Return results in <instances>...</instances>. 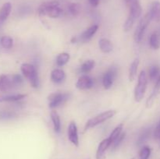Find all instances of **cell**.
I'll return each mask as SVG.
<instances>
[{
	"label": "cell",
	"mask_w": 160,
	"mask_h": 159,
	"mask_svg": "<svg viewBox=\"0 0 160 159\" xmlns=\"http://www.w3.org/2000/svg\"><path fill=\"white\" fill-rule=\"evenodd\" d=\"M38 14L39 17L47 16L50 18H59L63 14V9L61 8L59 2H46L40 5L38 9Z\"/></svg>",
	"instance_id": "cell-1"
},
{
	"label": "cell",
	"mask_w": 160,
	"mask_h": 159,
	"mask_svg": "<svg viewBox=\"0 0 160 159\" xmlns=\"http://www.w3.org/2000/svg\"><path fill=\"white\" fill-rule=\"evenodd\" d=\"M22 74L28 80L31 86L34 88H38L40 86L38 73L35 66L29 63H23L20 66Z\"/></svg>",
	"instance_id": "cell-2"
},
{
	"label": "cell",
	"mask_w": 160,
	"mask_h": 159,
	"mask_svg": "<svg viewBox=\"0 0 160 159\" xmlns=\"http://www.w3.org/2000/svg\"><path fill=\"white\" fill-rule=\"evenodd\" d=\"M148 76L145 71L142 70L139 73L138 84L134 88V100L137 102H140L142 101L145 94V91L148 85Z\"/></svg>",
	"instance_id": "cell-3"
},
{
	"label": "cell",
	"mask_w": 160,
	"mask_h": 159,
	"mask_svg": "<svg viewBox=\"0 0 160 159\" xmlns=\"http://www.w3.org/2000/svg\"><path fill=\"white\" fill-rule=\"evenodd\" d=\"M116 114H117V111L116 110H108L92 117V118H90L86 123L85 126H84V130H88V129H91V128L95 127V126L107 121L109 118H112Z\"/></svg>",
	"instance_id": "cell-4"
},
{
	"label": "cell",
	"mask_w": 160,
	"mask_h": 159,
	"mask_svg": "<svg viewBox=\"0 0 160 159\" xmlns=\"http://www.w3.org/2000/svg\"><path fill=\"white\" fill-rule=\"evenodd\" d=\"M152 20L151 14L149 12H147L142 19H141L140 22L138 23V25L136 27L135 31L134 34V38L137 43H140L142 41V38H143L144 34H145V31H146L147 27L149 25L150 22Z\"/></svg>",
	"instance_id": "cell-5"
},
{
	"label": "cell",
	"mask_w": 160,
	"mask_h": 159,
	"mask_svg": "<svg viewBox=\"0 0 160 159\" xmlns=\"http://www.w3.org/2000/svg\"><path fill=\"white\" fill-rule=\"evenodd\" d=\"M69 98H70V94L68 93H62V92L52 93L48 97V106L52 109L56 108L65 104L68 101Z\"/></svg>",
	"instance_id": "cell-6"
},
{
	"label": "cell",
	"mask_w": 160,
	"mask_h": 159,
	"mask_svg": "<svg viewBox=\"0 0 160 159\" xmlns=\"http://www.w3.org/2000/svg\"><path fill=\"white\" fill-rule=\"evenodd\" d=\"M124 2L129 9V15L137 20L141 17L142 12L140 0H124Z\"/></svg>",
	"instance_id": "cell-7"
},
{
	"label": "cell",
	"mask_w": 160,
	"mask_h": 159,
	"mask_svg": "<svg viewBox=\"0 0 160 159\" xmlns=\"http://www.w3.org/2000/svg\"><path fill=\"white\" fill-rule=\"evenodd\" d=\"M117 74V69L116 67H111L104 73L102 77V85L106 90H109L113 84L114 80Z\"/></svg>",
	"instance_id": "cell-8"
},
{
	"label": "cell",
	"mask_w": 160,
	"mask_h": 159,
	"mask_svg": "<svg viewBox=\"0 0 160 159\" xmlns=\"http://www.w3.org/2000/svg\"><path fill=\"white\" fill-rule=\"evenodd\" d=\"M98 29V26L97 24H94L92 26H91L90 27L88 28L87 30L84 31L82 34H81L78 37H73L72 39V41L73 42H77V41H82V42H86L90 40L94 35H95V33L97 32Z\"/></svg>",
	"instance_id": "cell-9"
},
{
	"label": "cell",
	"mask_w": 160,
	"mask_h": 159,
	"mask_svg": "<svg viewBox=\"0 0 160 159\" xmlns=\"http://www.w3.org/2000/svg\"><path fill=\"white\" fill-rule=\"evenodd\" d=\"M67 136L68 139L72 144L74 145L75 147L79 146V137H78V126H77L76 123L74 121L70 122V125L67 129Z\"/></svg>",
	"instance_id": "cell-10"
},
{
	"label": "cell",
	"mask_w": 160,
	"mask_h": 159,
	"mask_svg": "<svg viewBox=\"0 0 160 159\" xmlns=\"http://www.w3.org/2000/svg\"><path fill=\"white\" fill-rule=\"evenodd\" d=\"M94 85V80L88 75H82L78 78L76 83V87L78 90H88Z\"/></svg>",
	"instance_id": "cell-11"
},
{
	"label": "cell",
	"mask_w": 160,
	"mask_h": 159,
	"mask_svg": "<svg viewBox=\"0 0 160 159\" xmlns=\"http://www.w3.org/2000/svg\"><path fill=\"white\" fill-rule=\"evenodd\" d=\"M159 92H160V75L159 78L157 79V80L156 81V84H155V87H154V89H153L152 92L150 96L148 97L146 100L145 106H146L147 108H150L153 105L156 98H157V96L159 95Z\"/></svg>",
	"instance_id": "cell-12"
},
{
	"label": "cell",
	"mask_w": 160,
	"mask_h": 159,
	"mask_svg": "<svg viewBox=\"0 0 160 159\" xmlns=\"http://www.w3.org/2000/svg\"><path fill=\"white\" fill-rule=\"evenodd\" d=\"M111 144H112V143H111V140L109 137L106 139H104V140L99 143V145H98V149H97L96 151V159L102 158V157L104 156L105 153L107 151L108 148H109V147H111Z\"/></svg>",
	"instance_id": "cell-13"
},
{
	"label": "cell",
	"mask_w": 160,
	"mask_h": 159,
	"mask_svg": "<svg viewBox=\"0 0 160 159\" xmlns=\"http://www.w3.org/2000/svg\"><path fill=\"white\" fill-rule=\"evenodd\" d=\"M11 10H12V4L9 2L4 3L0 8V26L7 20L9 16L10 15Z\"/></svg>",
	"instance_id": "cell-14"
},
{
	"label": "cell",
	"mask_w": 160,
	"mask_h": 159,
	"mask_svg": "<svg viewBox=\"0 0 160 159\" xmlns=\"http://www.w3.org/2000/svg\"><path fill=\"white\" fill-rule=\"evenodd\" d=\"M50 78L55 84H61L66 80V73L61 69H55L52 71Z\"/></svg>",
	"instance_id": "cell-15"
},
{
	"label": "cell",
	"mask_w": 160,
	"mask_h": 159,
	"mask_svg": "<svg viewBox=\"0 0 160 159\" xmlns=\"http://www.w3.org/2000/svg\"><path fill=\"white\" fill-rule=\"evenodd\" d=\"M149 12L151 14L152 20L160 23V2L154 1L152 3Z\"/></svg>",
	"instance_id": "cell-16"
},
{
	"label": "cell",
	"mask_w": 160,
	"mask_h": 159,
	"mask_svg": "<svg viewBox=\"0 0 160 159\" xmlns=\"http://www.w3.org/2000/svg\"><path fill=\"white\" fill-rule=\"evenodd\" d=\"M27 97V94H0V102H5V101H17L23 99Z\"/></svg>",
	"instance_id": "cell-17"
},
{
	"label": "cell",
	"mask_w": 160,
	"mask_h": 159,
	"mask_svg": "<svg viewBox=\"0 0 160 159\" xmlns=\"http://www.w3.org/2000/svg\"><path fill=\"white\" fill-rule=\"evenodd\" d=\"M50 117H51V120L52 122L53 129L56 132H59L61 129V121L59 114L56 110H52L51 113H50Z\"/></svg>",
	"instance_id": "cell-18"
},
{
	"label": "cell",
	"mask_w": 160,
	"mask_h": 159,
	"mask_svg": "<svg viewBox=\"0 0 160 159\" xmlns=\"http://www.w3.org/2000/svg\"><path fill=\"white\" fill-rule=\"evenodd\" d=\"M98 46L103 53H109L112 51V43L109 39L105 37H102L98 41Z\"/></svg>",
	"instance_id": "cell-19"
},
{
	"label": "cell",
	"mask_w": 160,
	"mask_h": 159,
	"mask_svg": "<svg viewBox=\"0 0 160 159\" xmlns=\"http://www.w3.org/2000/svg\"><path fill=\"white\" fill-rule=\"evenodd\" d=\"M139 64H140V60H139L138 58H137L133 61L132 63L130 65L129 74H128V78H129L130 81H133L136 78Z\"/></svg>",
	"instance_id": "cell-20"
},
{
	"label": "cell",
	"mask_w": 160,
	"mask_h": 159,
	"mask_svg": "<svg viewBox=\"0 0 160 159\" xmlns=\"http://www.w3.org/2000/svg\"><path fill=\"white\" fill-rule=\"evenodd\" d=\"M95 65V62L92 59L85 61L78 69V72L80 73H88L92 71Z\"/></svg>",
	"instance_id": "cell-21"
},
{
	"label": "cell",
	"mask_w": 160,
	"mask_h": 159,
	"mask_svg": "<svg viewBox=\"0 0 160 159\" xmlns=\"http://www.w3.org/2000/svg\"><path fill=\"white\" fill-rule=\"evenodd\" d=\"M149 45L155 50L160 48V34L159 32H154L151 34L149 37Z\"/></svg>",
	"instance_id": "cell-22"
},
{
	"label": "cell",
	"mask_w": 160,
	"mask_h": 159,
	"mask_svg": "<svg viewBox=\"0 0 160 159\" xmlns=\"http://www.w3.org/2000/svg\"><path fill=\"white\" fill-rule=\"evenodd\" d=\"M160 75V69L158 65H152L148 70V77L152 82H156Z\"/></svg>",
	"instance_id": "cell-23"
},
{
	"label": "cell",
	"mask_w": 160,
	"mask_h": 159,
	"mask_svg": "<svg viewBox=\"0 0 160 159\" xmlns=\"http://www.w3.org/2000/svg\"><path fill=\"white\" fill-rule=\"evenodd\" d=\"M70 59V55L69 53L62 52L58 55V56L56 57V64H57L58 66H62V65H66L69 62Z\"/></svg>",
	"instance_id": "cell-24"
},
{
	"label": "cell",
	"mask_w": 160,
	"mask_h": 159,
	"mask_svg": "<svg viewBox=\"0 0 160 159\" xmlns=\"http://www.w3.org/2000/svg\"><path fill=\"white\" fill-rule=\"evenodd\" d=\"M0 45L6 49H10L13 45V40L9 36H2L0 38Z\"/></svg>",
	"instance_id": "cell-25"
},
{
	"label": "cell",
	"mask_w": 160,
	"mask_h": 159,
	"mask_svg": "<svg viewBox=\"0 0 160 159\" xmlns=\"http://www.w3.org/2000/svg\"><path fill=\"white\" fill-rule=\"evenodd\" d=\"M123 128V125L122 124V123H120V124H119L118 126H116L115 129H113V131L111 132V134L109 135V138L110 139V140H111V143H113V142L115 141L117 138H118L119 136L122 133Z\"/></svg>",
	"instance_id": "cell-26"
},
{
	"label": "cell",
	"mask_w": 160,
	"mask_h": 159,
	"mask_svg": "<svg viewBox=\"0 0 160 159\" xmlns=\"http://www.w3.org/2000/svg\"><path fill=\"white\" fill-rule=\"evenodd\" d=\"M150 134H151V129H144V130L142 131V133H141L138 140V146H141V145H142L143 143H145V142L148 140V138H149Z\"/></svg>",
	"instance_id": "cell-27"
},
{
	"label": "cell",
	"mask_w": 160,
	"mask_h": 159,
	"mask_svg": "<svg viewBox=\"0 0 160 159\" xmlns=\"http://www.w3.org/2000/svg\"><path fill=\"white\" fill-rule=\"evenodd\" d=\"M68 10L69 12L71 14L73 17H76L78 14L80 13V11H81V6H80L79 3L77 2H72L70 3L68 6Z\"/></svg>",
	"instance_id": "cell-28"
},
{
	"label": "cell",
	"mask_w": 160,
	"mask_h": 159,
	"mask_svg": "<svg viewBox=\"0 0 160 159\" xmlns=\"http://www.w3.org/2000/svg\"><path fill=\"white\" fill-rule=\"evenodd\" d=\"M152 149L148 146H144L139 152V159H148L151 155Z\"/></svg>",
	"instance_id": "cell-29"
},
{
	"label": "cell",
	"mask_w": 160,
	"mask_h": 159,
	"mask_svg": "<svg viewBox=\"0 0 160 159\" xmlns=\"http://www.w3.org/2000/svg\"><path fill=\"white\" fill-rule=\"evenodd\" d=\"M135 19L131 17V16H128V18H127L126 21L124 22V24H123V30L125 31H129L132 28L133 25H134V22H135Z\"/></svg>",
	"instance_id": "cell-30"
},
{
	"label": "cell",
	"mask_w": 160,
	"mask_h": 159,
	"mask_svg": "<svg viewBox=\"0 0 160 159\" xmlns=\"http://www.w3.org/2000/svg\"><path fill=\"white\" fill-rule=\"evenodd\" d=\"M125 136H126V133H125V132H122V133L119 136L118 138H117V140H116L115 141L112 143V145H111L112 150H116L119 146H120V144H121L122 142H123V139L125 138Z\"/></svg>",
	"instance_id": "cell-31"
},
{
	"label": "cell",
	"mask_w": 160,
	"mask_h": 159,
	"mask_svg": "<svg viewBox=\"0 0 160 159\" xmlns=\"http://www.w3.org/2000/svg\"><path fill=\"white\" fill-rule=\"evenodd\" d=\"M154 138L157 140H160V121L156 126L154 132Z\"/></svg>",
	"instance_id": "cell-32"
},
{
	"label": "cell",
	"mask_w": 160,
	"mask_h": 159,
	"mask_svg": "<svg viewBox=\"0 0 160 159\" xmlns=\"http://www.w3.org/2000/svg\"><path fill=\"white\" fill-rule=\"evenodd\" d=\"M88 2L92 6H94V7H96V6H98V5L99 4L100 0H88Z\"/></svg>",
	"instance_id": "cell-33"
},
{
	"label": "cell",
	"mask_w": 160,
	"mask_h": 159,
	"mask_svg": "<svg viewBox=\"0 0 160 159\" xmlns=\"http://www.w3.org/2000/svg\"><path fill=\"white\" fill-rule=\"evenodd\" d=\"M132 159H135V158H132Z\"/></svg>",
	"instance_id": "cell-34"
}]
</instances>
